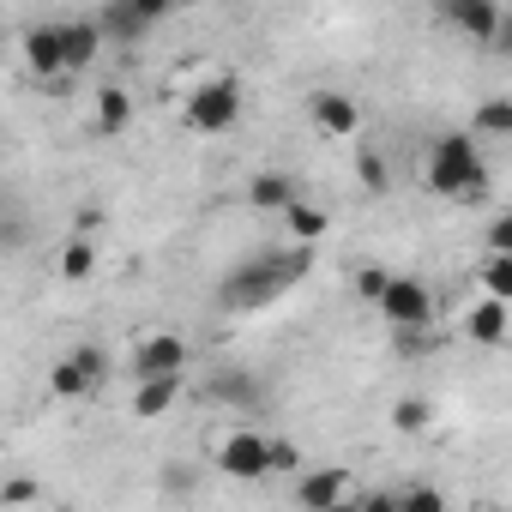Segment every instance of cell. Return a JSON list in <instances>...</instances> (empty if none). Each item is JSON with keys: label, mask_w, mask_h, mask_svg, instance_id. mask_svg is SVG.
I'll use <instances>...</instances> for the list:
<instances>
[{"label": "cell", "mask_w": 512, "mask_h": 512, "mask_svg": "<svg viewBox=\"0 0 512 512\" xmlns=\"http://www.w3.org/2000/svg\"><path fill=\"white\" fill-rule=\"evenodd\" d=\"M314 272V247H260V253H247L241 266L223 272L217 284V308H266L278 296H290L302 278Z\"/></svg>", "instance_id": "obj_1"}, {"label": "cell", "mask_w": 512, "mask_h": 512, "mask_svg": "<svg viewBox=\"0 0 512 512\" xmlns=\"http://www.w3.org/2000/svg\"><path fill=\"white\" fill-rule=\"evenodd\" d=\"M428 193L440 199H458V205H476L488 199V163H482V145L470 133H440L428 145V169H422Z\"/></svg>", "instance_id": "obj_2"}, {"label": "cell", "mask_w": 512, "mask_h": 512, "mask_svg": "<svg viewBox=\"0 0 512 512\" xmlns=\"http://www.w3.org/2000/svg\"><path fill=\"white\" fill-rule=\"evenodd\" d=\"M163 19H169L163 0H103V7L91 13V25H97L103 49H109V43H115V49H133V43H145Z\"/></svg>", "instance_id": "obj_3"}, {"label": "cell", "mask_w": 512, "mask_h": 512, "mask_svg": "<svg viewBox=\"0 0 512 512\" xmlns=\"http://www.w3.org/2000/svg\"><path fill=\"white\" fill-rule=\"evenodd\" d=\"M241 103H247V97H241V79H229V73H223V79H205V85L187 97V127L217 139V133H229V127L241 121Z\"/></svg>", "instance_id": "obj_4"}, {"label": "cell", "mask_w": 512, "mask_h": 512, "mask_svg": "<svg viewBox=\"0 0 512 512\" xmlns=\"http://www.w3.org/2000/svg\"><path fill=\"white\" fill-rule=\"evenodd\" d=\"M217 470H223L229 482H266V476H272V434H253V428L223 434Z\"/></svg>", "instance_id": "obj_5"}, {"label": "cell", "mask_w": 512, "mask_h": 512, "mask_svg": "<svg viewBox=\"0 0 512 512\" xmlns=\"http://www.w3.org/2000/svg\"><path fill=\"white\" fill-rule=\"evenodd\" d=\"M374 308L386 314L392 332H428V320H434V296H428L422 278H386V290H380Z\"/></svg>", "instance_id": "obj_6"}, {"label": "cell", "mask_w": 512, "mask_h": 512, "mask_svg": "<svg viewBox=\"0 0 512 512\" xmlns=\"http://www.w3.org/2000/svg\"><path fill=\"white\" fill-rule=\"evenodd\" d=\"M133 380H187V338L145 332L133 350Z\"/></svg>", "instance_id": "obj_7"}, {"label": "cell", "mask_w": 512, "mask_h": 512, "mask_svg": "<svg viewBox=\"0 0 512 512\" xmlns=\"http://www.w3.org/2000/svg\"><path fill=\"white\" fill-rule=\"evenodd\" d=\"M308 115H314V127L332 133V139H350V133L362 127V109H356L350 91H314V97H308Z\"/></svg>", "instance_id": "obj_8"}, {"label": "cell", "mask_w": 512, "mask_h": 512, "mask_svg": "<svg viewBox=\"0 0 512 512\" xmlns=\"http://www.w3.org/2000/svg\"><path fill=\"white\" fill-rule=\"evenodd\" d=\"M440 19L452 25V31H464V37H476V43H494L500 37V7L494 0H452V7H440Z\"/></svg>", "instance_id": "obj_9"}, {"label": "cell", "mask_w": 512, "mask_h": 512, "mask_svg": "<svg viewBox=\"0 0 512 512\" xmlns=\"http://www.w3.org/2000/svg\"><path fill=\"white\" fill-rule=\"evenodd\" d=\"M55 31H61V73H85V67L97 61V49H103L91 13H85V19H61Z\"/></svg>", "instance_id": "obj_10"}, {"label": "cell", "mask_w": 512, "mask_h": 512, "mask_svg": "<svg viewBox=\"0 0 512 512\" xmlns=\"http://www.w3.org/2000/svg\"><path fill=\"white\" fill-rule=\"evenodd\" d=\"M302 199V187H296V175H284V169H260L247 181V205L253 211H290Z\"/></svg>", "instance_id": "obj_11"}, {"label": "cell", "mask_w": 512, "mask_h": 512, "mask_svg": "<svg viewBox=\"0 0 512 512\" xmlns=\"http://www.w3.org/2000/svg\"><path fill=\"white\" fill-rule=\"evenodd\" d=\"M506 332H512V314H506V302H476L470 314H464V338L470 344H482V350H500L506 344Z\"/></svg>", "instance_id": "obj_12"}, {"label": "cell", "mask_w": 512, "mask_h": 512, "mask_svg": "<svg viewBox=\"0 0 512 512\" xmlns=\"http://www.w3.org/2000/svg\"><path fill=\"white\" fill-rule=\"evenodd\" d=\"M344 488H350V470H308L296 482V506L302 512H326V506L344 500Z\"/></svg>", "instance_id": "obj_13"}, {"label": "cell", "mask_w": 512, "mask_h": 512, "mask_svg": "<svg viewBox=\"0 0 512 512\" xmlns=\"http://www.w3.org/2000/svg\"><path fill=\"white\" fill-rule=\"evenodd\" d=\"M25 67H31V79H61V31L55 25L25 31Z\"/></svg>", "instance_id": "obj_14"}, {"label": "cell", "mask_w": 512, "mask_h": 512, "mask_svg": "<svg viewBox=\"0 0 512 512\" xmlns=\"http://www.w3.org/2000/svg\"><path fill=\"white\" fill-rule=\"evenodd\" d=\"M181 386H187V380H139V386H133V416H139V422L169 416L175 398H181Z\"/></svg>", "instance_id": "obj_15"}, {"label": "cell", "mask_w": 512, "mask_h": 512, "mask_svg": "<svg viewBox=\"0 0 512 512\" xmlns=\"http://www.w3.org/2000/svg\"><path fill=\"white\" fill-rule=\"evenodd\" d=\"M205 392H211L217 404H260V398H266V392H260V380H253L247 368H217Z\"/></svg>", "instance_id": "obj_16"}, {"label": "cell", "mask_w": 512, "mask_h": 512, "mask_svg": "<svg viewBox=\"0 0 512 512\" xmlns=\"http://www.w3.org/2000/svg\"><path fill=\"white\" fill-rule=\"evenodd\" d=\"M67 362L79 368V380H85V392H103V386H109V350H103L97 338H85V344H73V350H67Z\"/></svg>", "instance_id": "obj_17"}, {"label": "cell", "mask_w": 512, "mask_h": 512, "mask_svg": "<svg viewBox=\"0 0 512 512\" xmlns=\"http://www.w3.org/2000/svg\"><path fill=\"white\" fill-rule=\"evenodd\" d=\"M133 127V97L121 85H103L97 91V133H127Z\"/></svg>", "instance_id": "obj_18"}, {"label": "cell", "mask_w": 512, "mask_h": 512, "mask_svg": "<svg viewBox=\"0 0 512 512\" xmlns=\"http://www.w3.org/2000/svg\"><path fill=\"white\" fill-rule=\"evenodd\" d=\"M284 223H290V241H296V247H314V241L332 229V217H326L320 205H308V199H296V205L284 211Z\"/></svg>", "instance_id": "obj_19"}, {"label": "cell", "mask_w": 512, "mask_h": 512, "mask_svg": "<svg viewBox=\"0 0 512 512\" xmlns=\"http://www.w3.org/2000/svg\"><path fill=\"white\" fill-rule=\"evenodd\" d=\"M91 272H97V241L73 235V241L61 247V278H67V284H85Z\"/></svg>", "instance_id": "obj_20"}, {"label": "cell", "mask_w": 512, "mask_h": 512, "mask_svg": "<svg viewBox=\"0 0 512 512\" xmlns=\"http://www.w3.org/2000/svg\"><path fill=\"white\" fill-rule=\"evenodd\" d=\"M476 133H482V139H506V133H512V97H488V103L476 109ZM476 133H470V139H476Z\"/></svg>", "instance_id": "obj_21"}, {"label": "cell", "mask_w": 512, "mask_h": 512, "mask_svg": "<svg viewBox=\"0 0 512 512\" xmlns=\"http://www.w3.org/2000/svg\"><path fill=\"white\" fill-rule=\"evenodd\" d=\"M356 175H362V187H368L374 199H380V193L392 187V175H386V157H380L374 145H362V151H356Z\"/></svg>", "instance_id": "obj_22"}, {"label": "cell", "mask_w": 512, "mask_h": 512, "mask_svg": "<svg viewBox=\"0 0 512 512\" xmlns=\"http://www.w3.org/2000/svg\"><path fill=\"white\" fill-rule=\"evenodd\" d=\"M482 296L488 302H512V260H488L482 266Z\"/></svg>", "instance_id": "obj_23"}, {"label": "cell", "mask_w": 512, "mask_h": 512, "mask_svg": "<svg viewBox=\"0 0 512 512\" xmlns=\"http://www.w3.org/2000/svg\"><path fill=\"white\" fill-rule=\"evenodd\" d=\"M398 512H446V494L434 482H416V488L398 494Z\"/></svg>", "instance_id": "obj_24"}, {"label": "cell", "mask_w": 512, "mask_h": 512, "mask_svg": "<svg viewBox=\"0 0 512 512\" xmlns=\"http://www.w3.org/2000/svg\"><path fill=\"white\" fill-rule=\"evenodd\" d=\"M49 392H55V398H91V392H85V380H79V368H73L67 356L49 368Z\"/></svg>", "instance_id": "obj_25"}, {"label": "cell", "mask_w": 512, "mask_h": 512, "mask_svg": "<svg viewBox=\"0 0 512 512\" xmlns=\"http://www.w3.org/2000/svg\"><path fill=\"white\" fill-rule=\"evenodd\" d=\"M482 241H488V260H512V217H506V211H494Z\"/></svg>", "instance_id": "obj_26"}, {"label": "cell", "mask_w": 512, "mask_h": 512, "mask_svg": "<svg viewBox=\"0 0 512 512\" xmlns=\"http://www.w3.org/2000/svg\"><path fill=\"white\" fill-rule=\"evenodd\" d=\"M392 428H398V434H422V428H428V404H422V398H398Z\"/></svg>", "instance_id": "obj_27"}, {"label": "cell", "mask_w": 512, "mask_h": 512, "mask_svg": "<svg viewBox=\"0 0 512 512\" xmlns=\"http://www.w3.org/2000/svg\"><path fill=\"white\" fill-rule=\"evenodd\" d=\"M43 488H37V476H7V488H0V500L7 506H25V500H37Z\"/></svg>", "instance_id": "obj_28"}, {"label": "cell", "mask_w": 512, "mask_h": 512, "mask_svg": "<svg viewBox=\"0 0 512 512\" xmlns=\"http://www.w3.org/2000/svg\"><path fill=\"white\" fill-rule=\"evenodd\" d=\"M386 278H392V272H380V266H362V272H356V296H362V302H380Z\"/></svg>", "instance_id": "obj_29"}, {"label": "cell", "mask_w": 512, "mask_h": 512, "mask_svg": "<svg viewBox=\"0 0 512 512\" xmlns=\"http://www.w3.org/2000/svg\"><path fill=\"white\" fill-rule=\"evenodd\" d=\"M356 512H398V494H386V488H374V494H362V500H350Z\"/></svg>", "instance_id": "obj_30"}, {"label": "cell", "mask_w": 512, "mask_h": 512, "mask_svg": "<svg viewBox=\"0 0 512 512\" xmlns=\"http://www.w3.org/2000/svg\"><path fill=\"white\" fill-rule=\"evenodd\" d=\"M296 464H302V452L290 440H272V470H296Z\"/></svg>", "instance_id": "obj_31"}, {"label": "cell", "mask_w": 512, "mask_h": 512, "mask_svg": "<svg viewBox=\"0 0 512 512\" xmlns=\"http://www.w3.org/2000/svg\"><path fill=\"white\" fill-rule=\"evenodd\" d=\"M428 350V332H398V356H422Z\"/></svg>", "instance_id": "obj_32"}, {"label": "cell", "mask_w": 512, "mask_h": 512, "mask_svg": "<svg viewBox=\"0 0 512 512\" xmlns=\"http://www.w3.org/2000/svg\"><path fill=\"white\" fill-rule=\"evenodd\" d=\"M163 482H169V488H181V494H187V488H193V470H187V464H169V470H163Z\"/></svg>", "instance_id": "obj_33"}, {"label": "cell", "mask_w": 512, "mask_h": 512, "mask_svg": "<svg viewBox=\"0 0 512 512\" xmlns=\"http://www.w3.org/2000/svg\"><path fill=\"white\" fill-rule=\"evenodd\" d=\"M326 512H356V506H350V500H338V506H326Z\"/></svg>", "instance_id": "obj_34"}]
</instances>
